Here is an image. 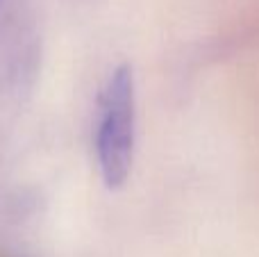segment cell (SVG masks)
Listing matches in <instances>:
<instances>
[{
	"instance_id": "1",
	"label": "cell",
	"mask_w": 259,
	"mask_h": 257,
	"mask_svg": "<svg viewBox=\"0 0 259 257\" xmlns=\"http://www.w3.org/2000/svg\"><path fill=\"white\" fill-rule=\"evenodd\" d=\"M137 150V87L130 64H121L109 75L100 98L96 155L103 182L109 191L125 187Z\"/></svg>"
}]
</instances>
